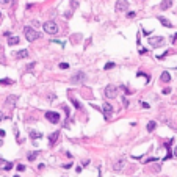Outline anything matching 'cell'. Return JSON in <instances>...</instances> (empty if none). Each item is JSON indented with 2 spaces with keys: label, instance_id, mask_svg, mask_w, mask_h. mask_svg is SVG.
Here are the masks:
<instances>
[{
  "label": "cell",
  "instance_id": "obj_34",
  "mask_svg": "<svg viewBox=\"0 0 177 177\" xmlns=\"http://www.w3.org/2000/svg\"><path fill=\"white\" fill-rule=\"evenodd\" d=\"M3 163H6V162H5L3 158H0V165H3Z\"/></svg>",
  "mask_w": 177,
  "mask_h": 177
},
{
  "label": "cell",
  "instance_id": "obj_27",
  "mask_svg": "<svg viewBox=\"0 0 177 177\" xmlns=\"http://www.w3.org/2000/svg\"><path fill=\"white\" fill-rule=\"evenodd\" d=\"M122 105H124V107H129V101H127V99L124 97V99H122Z\"/></svg>",
  "mask_w": 177,
  "mask_h": 177
},
{
  "label": "cell",
  "instance_id": "obj_22",
  "mask_svg": "<svg viewBox=\"0 0 177 177\" xmlns=\"http://www.w3.org/2000/svg\"><path fill=\"white\" fill-rule=\"evenodd\" d=\"M60 69H69V64H68V63H60Z\"/></svg>",
  "mask_w": 177,
  "mask_h": 177
},
{
  "label": "cell",
  "instance_id": "obj_33",
  "mask_svg": "<svg viewBox=\"0 0 177 177\" xmlns=\"http://www.w3.org/2000/svg\"><path fill=\"white\" fill-rule=\"evenodd\" d=\"M3 118H5V116H3V113H2V111H0V121H2V119H3Z\"/></svg>",
  "mask_w": 177,
  "mask_h": 177
},
{
  "label": "cell",
  "instance_id": "obj_30",
  "mask_svg": "<svg viewBox=\"0 0 177 177\" xmlns=\"http://www.w3.org/2000/svg\"><path fill=\"white\" fill-rule=\"evenodd\" d=\"M9 2H11V0H0V3H2V5H8Z\"/></svg>",
  "mask_w": 177,
  "mask_h": 177
},
{
  "label": "cell",
  "instance_id": "obj_36",
  "mask_svg": "<svg viewBox=\"0 0 177 177\" xmlns=\"http://www.w3.org/2000/svg\"><path fill=\"white\" fill-rule=\"evenodd\" d=\"M0 19H2V11H0Z\"/></svg>",
  "mask_w": 177,
  "mask_h": 177
},
{
  "label": "cell",
  "instance_id": "obj_6",
  "mask_svg": "<svg viewBox=\"0 0 177 177\" xmlns=\"http://www.w3.org/2000/svg\"><path fill=\"white\" fill-rule=\"evenodd\" d=\"M149 44H151L152 47H162V46L165 44V38H163V36H155V38H151V39H149Z\"/></svg>",
  "mask_w": 177,
  "mask_h": 177
},
{
  "label": "cell",
  "instance_id": "obj_13",
  "mask_svg": "<svg viewBox=\"0 0 177 177\" xmlns=\"http://www.w3.org/2000/svg\"><path fill=\"white\" fill-rule=\"evenodd\" d=\"M14 56H16V58H19V60H21V58H27V56H28V50H25V49L17 50L14 53Z\"/></svg>",
  "mask_w": 177,
  "mask_h": 177
},
{
  "label": "cell",
  "instance_id": "obj_8",
  "mask_svg": "<svg viewBox=\"0 0 177 177\" xmlns=\"http://www.w3.org/2000/svg\"><path fill=\"white\" fill-rule=\"evenodd\" d=\"M113 107H111V103H108V102H103L102 103V113L105 115V118H110V116L113 115Z\"/></svg>",
  "mask_w": 177,
  "mask_h": 177
},
{
  "label": "cell",
  "instance_id": "obj_7",
  "mask_svg": "<svg viewBox=\"0 0 177 177\" xmlns=\"http://www.w3.org/2000/svg\"><path fill=\"white\" fill-rule=\"evenodd\" d=\"M127 8H129V2L127 0H118L115 5V9L118 13H122V11H127Z\"/></svg>",
  "mask_w": 177,
  "mask_h": 177
},
{
  "label": "cell",
  "instance_id": "obj_19",
  "mask_svg": "<svg viewBox=\"0 0 177 177\" xmlns=\"http://www.w3.org/2000/svg\"><path fill=\"white\" fill-rule=\"evenodd\" d=\"M13 83H14V82H13V80H11V78H2V80H0V85H3V86H8V85H13Z\"/></svg>",
  "mask_w": 177,
  "mask_h": 177
},
{
  "label": "cell",
  "instance_id": "obj_15",
  "mask_svg": "<svg viewBox=\"0 0 177 177\" xmlns=\"http://www.w3.org/2000/svg\"><path fill=\"white\" fill-rule=\"evenodd\" d=\"M158 21L162 22V25H163V27H166V28H171V27H172L171 22H169L166 17H163V16H160V17H158Z\"/></svg>",
  "mask_w": 177,
  "mask_h": 177
},
{
  "label": "cell",
  "instance_id": "obj_14",
  "mask_svg": "<svg viewBox=\"0 0 177 177\" xmlns=\"http://www.w3.org/2000/svg\"><path fill=\"white\" fill-rule=\"evenodd\" d=\"M172 6V0H163L160 3V9H169Z\"/></svg>",
  "mask_w": 177,
  "mask_h": 177
},
{
  "label": "cell",
  "instance_id": "obj_28",
  "mask_svg": "<svg viewBox=\"0 0 177 177\" xmlns=\"http://www.w3.org/2000/svg\"><path fill=\"white\" fill-rule=\"evenodd\" d=\"M169 93H171V88H165V89H163V94H169Z\"/></svg>",
  "mask_w": 177,
  "mask_h": 177
},
{
  "label": "cell",
  "instance_id": "obj_21",
  "mask_svg": "<svg viewBox=\"0 0 177 177\" xmlns=\"http://www.w3.org/2000/svg\"><path fill=\"white\" fill-rule=\"evenodd\" d=\"M113 68H115V63H111V61L107 63V64L103 66V69H105V71H110V69H113Z\"/></svg>",
  "mask_w": 177,
  "mask_h": 177
},
{
  "label": "cell",
  "instance_id": "obj_1",
  "mask_svg": "<svg viewBox=\"0 0 177 177\" xmlns=\"http://www.w3.org/2000/svg\"><path fill=\"white\" fill-rule=\"evenodd\" d=\"M24 35H25L27 41H30V42L36 41V39H41V33L36 32V30H33L32 27H25V28H24Z\"/></svg>",
  "mask_w": 177,
  "mask_h": 177
},
{
  "label": "cell",
  "instance_id": "obj_3",
  "mask_svg": "<svg viewBox=\"0 0 177 177\" xmlns=\"http://www.w3.org/2000/svg\"><path fill=\"white\" fill-rule=\"evenodd\" d=\"M85 80H86V74H85V72H82V71L75 72V74L71 77V83H72V85H80V83H83Z\"/></svg>",
  "mask_w": 177,
  "mask_h": 177
},
{
  "label": "cell",
  "instance_id": "obj_32",
  "mask_svg": "<svg viewBox=\"0 0 177 177\" xmlns=\"http://www.w3.org/2000/svg\"><path fill=\"white\" fill-rule=\"evenodd\" d=\"M63 166H64L66 169H69V168H71V166H72V163H68V165H63Z\"/></svg>",
  "mask_w": 177,
  "mask_h": 177
},
{
  "label": "cell",
  "instance_id": "obj_35",
  "mask_svg": "<svg viewBox=\"0 0 177 177\" xmlns=\"http://www.w3.org/2000/svg\"><path fill=\"white\" fill-rule=\"evenodd\" d=\"M174 157H177V146H176V149H174Z\"/></svg>",
  "mask_w": 177,
  "mask_h": 177
},
{
  "label": "cell",
  "instance_id": "obj_12",
  "mask_svg": "<svg viewBox=\"0 0 177 177\" xmlns=\"http://www.w3.org/2000/svg\"><path fill=\"white\" fill-rule=\"evenodd\" d=\"M30 138H32V139H41L42 133L38 132V130H30Z\"/></svg>",
  "mask_w": 177,
  "mask_h": 177
},
{
  "label": "cell",
  "instance_id": "obj_5",
  "mask_svg": "<svg viewBox=\"0 0 177 177\" xmlns=\"http://www.w3.org/2000/svg\"><path fill=\"white\" fill-rule=\"evenodd\" d=\"M46 119L50 121L52 124H58V122H60V115L56 111H47V113H46Z\"/></svg>",
  "mask_w": 177,
  "mask_h": 177
},
{
  "label": "cell",
  "instance_id": "obj_9",
  "mask_svg": "<svg viewBox=\"0 0 177 177\" xmlns=\"http://www.w3.org/2000/svg\"><path fill=\"white\" fill-rule=\"evenodd\" d=\"M124 166H125V160L121 158V160H118V162H115V165H113V171L119 172V171H122V169H124Z\"/></svg>",
  "mask_w": 177,
  "mask_h": 177
},
{
  "label": "cell",
  "instance_id": "obj_23",
  "mask_svg": "<svg viewBox=\"0 0 177 177\" xmlns=\"http://www.w3.org/2000/svg\"><path fill=\"white\" fill-rule=\"evenodd\" d=\"M3 138H5V132H3V130H0V146L3 144Z\"/></svg>",
  "mask_w": 177,
  "mask_h": 177
},
{
  "label": "cell",
  "instance_id": "obj_25",
  "mask_svg": "<svg viewBox=\"0 0 177 177\" xmlns=\"http://www.w3.org/2000/svg\"><path fill=\"white\" fill-rule=\"evenodd\" d=\"M35 64H36V63H30V64L27 66V69H28V71H32V69L35 68Z\"/></svg>",
  "mask_w": 177,
  "mask_h": 177
},
{
  "label": "cell",
  "instance_id": "obj_18",
  "mask_svg": "<svg viewBox=\"0 0 177 177\" xmlns=\"http://www.w3.org/2000/svg\"><path fill=\"white\" fill-rule=\"evenodd\" d=\"M38 155H39V152H36V151H35V152H30L28 155H27V158H28V162H35Z\"/></svg>",
  "mask_w": 177,
  "mask_h": 177
},
{
  "label": "cell",
  "instance_id": "obj_4",
  "mask_svg": "<svg viewBox=\"0 0 177 177\" xmlns=\"http://www.w3.org/2000/svg\"><path fill=\"white\" fill-rule=\"evenodd\" d=\"M105 96L108 99H115L116 96H118V88H116L115 85H108L105 88Z\"/></svg>",
  "mask_w": 177,
  "mask_h": 177
},
{
  "label": "cell",
  "instance_id": "obj_11",
  "mask_svg": "<svg viewBox=\"0 0 177 177\" xmlns=\"http://www.w3.org/2000/svg\"><path fill=\"white\" fill-rule=\"evenodd\" d=\"M16 102H17V96L11 94V96H8V97H6V105L13 107V105H16Z\"/></svg>",
  "mask_w": 177,
  "mask_h": 177
},
{
  "label": "cell",
  "instance_id": "obj_26",
  "mask_svg": "<svg viewBox=\"0 0 177 177\" xmlns=\"http://www.w3.org/2000/svg\"><path fill=\"white\" fill-rule=\"evenodd\" d=\"M25 169V165H17V171H24Z\"/></svg>",
  "mask_w": 177,
  "mask_h": 177
},
{
  "label": "cell",
  "instance_id": "obj_29",
  "mask_svg": "<svg viewBox=\"0 0 177 177\" xmlns=\"http://www.w3.org/2000/svg\"><path fill=\"white\" fill-rule=\"evenodd\" d=\"M11 168H13V165H11V163H6V166H5V169H6V171H9Z\"/></svg>",
  "mask_w": 177,
  "mask_h": 177
},
{
  "label": "cell",
  "instance_id": "obj_2",
  "mask_svg": "<svg viewBox=\"0 0 177 177\" xmlns=\"http://www.w3.org/2000/svg\"><path fill=\"white\" fill-rule=\"evenodd\" d=\"M44 32L49 33V35H56V33H58V25L53 21H47L44 24Z\"/></svg>",
  "mask_w": 177,
  "mask_h": 177
},
{
  "label": "cell",
  "instance_id": "obj_20",
  "mask_svg": "<svg viewBox=\"0 0 177 177\" xmlns=\"http://www.w3.org/2000/svg\"><path fill=\"white\" fill-rule=\"evenodd\" d=\"M155 127H157V122L151 121V122L148 124V132H152V130H155Z\"/></svg>",
  "mask_w": 177,
  "mask_h": 177
},
{
  "label": "cell",
  "instance_id": "obj_31",
  "mask_svg": "<svg viewBox=\"0 0 177 177\" xmlns=\"http://www.w3.org/2000/svg\"><path fill=\"white\" fill-rule=\"evenodd\" d=\"M141 105H143V108H149V103H146V102H143Z\"/></svg>",
  "mask_w": 177,
  "mask_h": 177
},
{
  "label": "cell",
  "instance_id": "obj_37",
  "mask_svg": "<svg viewBox=\"0 0 177 177\" xmlns=\"http://www.w3.org/2000/svg\"><path fill=\"white\" fill-rule=\"evenodd\" d=\"M14 177H21V176H14Z\"/></svg>",
  "mask_w": 177,
  "mask_h": 177
},
{
  "label": "cell",
  "instance_id": "obj_10",
  "mask_svg": "<svg viewBox=\"0 0 177 177\" xmlns=\"http://www.w3.org/2000/svg\"><path fill=\"white\" fill-rule=\"evenodd\" d=\"M58 138H60V132H53L50 136H49V144L53 146L56 141H58Z\"/></svg>",
  "mask_w": 177,
  "mask_h": 177
},
{
  "label": "cell",
  "instance_id": "obj_24",
  "mask_svg": "<svg viewBox=\"0 0 177 177\" xmlns=\"http://www.w3.org/2000/svg\"><path fill=\"white\" fill-rule=\"evenodd\" d=\"M127 16L132 19V17H135V16H136V13H135V11H129V13H127Z\"/></svg>",
  "mask_w": 177,
  "mask_h": 177
},
{
  "label": "cell",
  "instance_id": "obj_17",
  "mask_svg": "<svg viewBox=\"0 0 177 177\" xmlns=\"http://www.w3.org/2000/svg\"><path fill=\"white\" fill-rule=\"evenodd\" d=\"M160 80H162V82H165V83H168L169 80H171V75H169V72H163L162 77H160Z\"/></svg>",
  "mask_w": 177,
  "mask_h": 177
},
{
  "label": "cell",
  "instance_id": "obj_16",
  "mask_svg": "<svg viewBox=\"0 0 177 177\" xmlns=\"http://www.w3.org/2000/svg\"><path fill=\"white\" fill-rule=\"evenodd\" d=\"M19 41H21V39H19L17 36H11V38L8 39V46H16V44H19Z\"/></svg>",
  "mask_w": 177,
  "mask_h": 177
}]
</instances>
